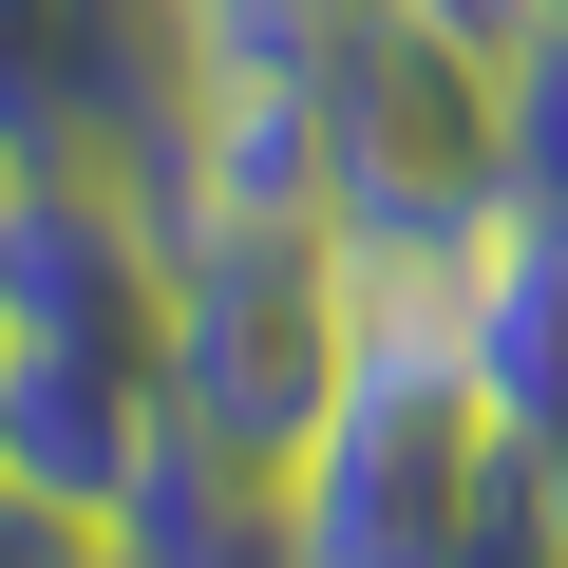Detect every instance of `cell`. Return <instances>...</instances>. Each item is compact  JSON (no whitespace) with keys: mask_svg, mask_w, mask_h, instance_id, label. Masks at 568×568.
Segmentation results:
<instances>
[{"mask_svg":"<svg viewBox=\"0 0 568 568\" xmlns=\"http://www.w3.org/2000/svg\"><path fill=\"white\" fill-rule=\"evenodd\" d=\"M493 209H511V20L342 0L323 20V227L379 284H436Z\"/></svg>","mask_w":568,"mask_h":568,"instance_id":"1","label":"cell"},{"mask_svg":"<svg viewBox=\"0 0 568 568\" xmlns=\"http://www.w3.org/2000/svg\"><path fill=\"white\" fill-rule=\"evenodd\" d=\"M379 304H398V284L323 209H209V227H171V436L284 493L304 436L342 417Z\"/></svg>","mask_w":568,"mask_h":568,"instance_id":"2","label":"cell"},{"mask_svg":"<svg viewBox=\"0 0 568 568\" xmlns=\"http://www.w3.org/2000/svg\"><path fill=\"white\" fill-rule=\"evenodd\" d=\"M436 323H455L474 398L511 417V455L568 474V190H511V209L436 265Z\"/></svg>","mask_w":568,"mask_h":568,"instance_id":"3","label":"cell"},{"mask_svg":"<svg viewBox=\"0 0 568 568\" xmlns=\"http://www.w3.org/2000/svg\"><path fill=\"white\" fill-rule=\"evenodd\" d=\"M114 568H284V493L190 455V436H152V474L114 493Z\"/></svg>","mask_w":568,"mask_h":568,"instance_id":"4","label":"cell"},{"mask_svg":"<svg viewBox=\"0 0 568 568\" xmlns=\"http://www.w3.org/2000/svg\"><path fill=\"white\" fill-rule=\"evenodd\" d=\"M0 568H114V530H95L77 493H39L20 455H0Z\"/></svg>","mask_w":568,"mask_h":568,"instance_id":"5","label":"cell"},{"mask_svg":"<svg viewBox=\"0 0 568 568\" xmlns=\"http://www.w3.org/2000/svg\"><path fill=\"white\" fill-rule=\"evenodd\" d=\"M511 190H568V39H511Z\"/></svg>","mask_w":568,"mask_h":568,"instance_id":"6","label":"cell"}]
</instances>
